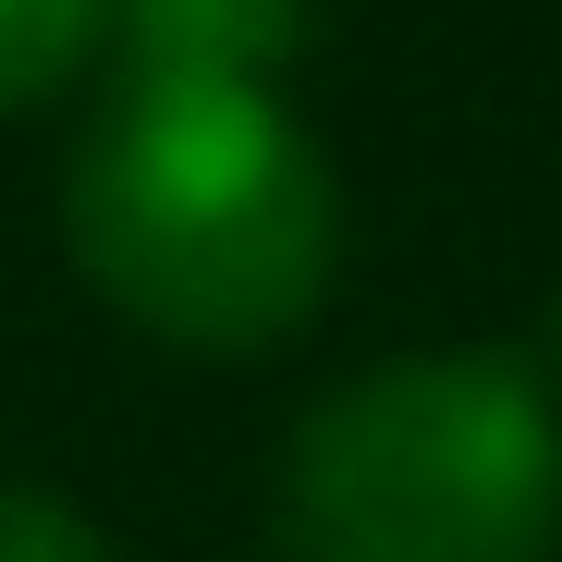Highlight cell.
Masks as SVG:
<instances>
[{"mask_svg": "<svg viewBox=\"0 0 562 562\" xmlns=\"http://www.w3.org/2000/svg\"><path fill=\"white\" fill-rule=\"evenodd\" d=\"M74 257L159 342L257 355L342 257V196L306 123L245 74H123L74 147Z\"/></svg>", "mask_w": 562, "mask_h": 562, "instance_id": "1", "label": "cell"}, {"mask_svg": "<svg viewBox=\"0 0 562 562\" xmlns=\"http://www.w3.org/2000/svg\"><path fill=\"white\" fill-rule=\"evenodd\" d=\"M562 526V416L514 355H404L294 440L306 562H538Z\"/></svg>", "mask_w": 562, "mask_h": 562, "instance_id": "2", "label": "cell"}, {"mask_svg": "<svg viewBox=\"0 0 562 562\" xmlns=\"http://www.w3.org/2000/svg\"><path fill=\"white\" fill-rule=\"evenodd\" d=\"M135 74H245L269 86V61H294L306 0H111Z\"/></svg>", "mask_w": 562, "mask_h": 562, "instance_id": "3", "label": "cell"}, {"mask_svg": "<svg viewBox=\"0 0 562 562\" xmlns=\"http://www.w3.org/2000/svg\"><path fill=\"white\" fill-rule=\"evenodd\" d=\"M99 25H111V0H0V111L49 99V86L99 49Z\"/></svg>", "mask_w": 562, "mask_h": 562, "instance_id": "4", "label": "cell"}, {"mask_svg": "<svg viewBox=\"0 0 562 562\" xmlns=\"http://www.w3.org/2000/svg\"><path fill=\"white\" fill-rule=\"evenodd\" d=\"M0 562H111V550H99V526H86L74 502H49V490H0Z\"/></svg>", "mask_w": 562, "mask_h": 562, "instance_id": "5", "label": "cell"}]
</instances>
